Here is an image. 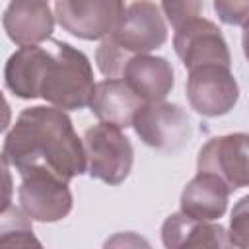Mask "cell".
I'll list each match as a JSON object with an SVG mask.
<instances>
[{"label":"cell","mask_w":249,"mask_h":249,"mask_svg":"<svg viewBox=\"0 0 249 249\" xmlns=\"http://www.w3.org/2000/svg\"><path fill=\"white\" fill-rule=\"evenodd\" d=\"M12 123V109H10V103L6 101L4 93L0 91V132H4Z\"/></svg>","instance_id":"obj_23"},{"label":"cell","mask_w":249,"mask_h":249,"mask_svg":"<svg viewBox=\"0 0 249 249\" xmlns=\"http://www.w3.org/2000/svg\"><path fill=\"white\" fill-rule=\"evenodd\" d=\"M8 165V160L4 158V154H0V212L12 204L14 195V179Z\"/></svg>","instance_id":"obj_22"},{"label":"cell","mask_w":249,"mask_h":249,"mask_svg":"<svg viewBox=\"0 0 249 249\" xmlns=\"http://www.w3.org/2000/svg\"><path fill=\"white\" fill-rule=\"evenodd\" d=\"M21 210L35 222H60L72 210V193L68 183L47 169H29L21 173L18 191Z\"/></svg>","instance_id":"obj_5"},{"label":"cell","mask_w":249,"mask_h":249,"mask_svg":"<svg viewBox=\"0 0 249 249\" xmlns=\"http://www.w3.org/2000/svg\"><path fill=\"white\" fill-rule=\"evenodd\" d=\"M130 126L146 146L167 154L183 150L193 136L189 115L177 103L163 99L142 103Z\"/></svg>","instance_id":"obj_4"},{"label":"cell","mask_w":249,"mask_h":249,"mask_svg":"<svg viewBox=\"0 0 249 249\" xmlns=\"http://www.w3.org/2000/svg\"><path fill=\"white\" fill-rule=\"evenodd\" d=\"M47 49L37 45H23L18 49L4 66V82L6 88L19 99H35L37 82L41 64L45 60Z\"/></svg>","instance_id":"obj_16"},{"label":"cell","mask_w":249,"mask_h":249,"mask_svg":"<svg viewBox=\"0 0 249 249\" xmlns=\"http://www.w3.org/2000/svg\"><path fill=\"white\" fill-rule=\"evenodd\" d=\"M187 99L202 117H222L239 99V86L228 66L208 64L189 70Z\"/></svg>","instance_id":"obj_7"},{"label":"cell","mask_w":249,"mask_h":249,"mask_svg":"<svg viewBox=\"0 0 249 249\" xmlns=\"http://www.w3.org/2000/svg\"><path fill=\"white\" fill-rule=\"evenodd\" d=\"M126 54H148L167 41L163 14L152 0H136L121 16L109 35Z\"/></svg>","instance_id":"obj_8"},{"label":"cell","mask_w":249,"mask_h":249,"mask_svg":"<svg viewBox=\"0 0 249 249\" xmlns=\"http://www.w3.org/2000/svg\"><path fill=\"white\" fill-rule=\"evenodd\" d=\"M142 103L144 101L128 88L124 80L107 78L95 84L89 107L101 123L126 128L132 124V119L136 111L142 107Z\"/></svg>","instance_id":"obj_13"},{"label":"cell","mask_w":249,"mask_h":249,"mask_svg":"<svg viewBox=\"0 0 249 249\" xmlns=\"http://www.w3.org/2000/svg\"><path fill=\"white\" fill-rule=\"evenodd\" d=\"M128 58H130V54H126L109 35L101 41V45L97 47V53H95L97 68L105 78H121Z\"/></svg>","instance_id":"obj_18"},{"label":"cell","mask_w":249,"mask_h":249,"mask_svg":"<svg viewBox=\"0 0 249 249\" xmlns=\"http://www.w3.org/2000/svg\"><path fill=\"white\" fill-rule=\"evenodd\" d=\"M214 12L226 25L243 27L249 16V0H214Z\"/></svg>","instance_id":"obj_21"},{"label":"cell","mask_w":249,"mask_h":249,"mask_svg":"<svg viewBox=\"0 0 249 249\" xmlns=\"http://www.w3.org/2000/svg\"><path fill=\"white\" fill-rule=\"evenodd\" d=\"M161 10L167 21L177 29L179 25L200 16L202 0H161Z\"/></svg>","instance_id":"obj_19"},{"label":"cell","mask_w":249,"mask_h":249,"mask_svg":"<svg viewBox=\"0 0 249 249\" xmlns=\"http://www.w3.org/2000/svg\"><path fill=\"white\" fill-rule=\"evenodd\" d=\"M123 14L124 0H54L58 25L84 41L111 35Z\"/></svg>","instance_id":"obj_6"},{"label":"cell","mask_w":249,"mask_h":249,"mask_svg":"<svg viewBox=\"0 0 249 249\" xmlns=\"http://www.w3.org/2000/svg\"><path fill=\"white\" fill-rule=\"evenodd\" d=\"M41 64L37 95L62 111H78L89 105L93 95V68L89 58L64 41H53Z\"/></svg>","instance_id":"obj_2"},{"label":"cell","mask_w":249,"mask_h":249,"mask_svg":"<svg viewBox=\"0 0 249 249\" xmlns=\"http://www.w3.org/2000/svg\"><path fill=\"white\" fill-rule=\"evenodd\" d=\"M161 241L167 249L230 247L228 233L220 224L195 220L183 212H175L165 218L161 226Z\"/></svg>","instance_id":"obj_15"},{"label":"cell","mask_w":249,"mask_h":249,"mask_svg":"<svg viewBox=\"0 0 249 249\" xmlns=\"http://www.w3.org/2000/svg\"><path fill=\"white\" fill-rule=\"evenodd\" d=\"M247 202L249 198L243 196L237 206L231 212V222H230V233H228V241L230 245L247 247V235H249V212H247Z\"/></svg>","instance_id":"obj_20"},{"label":"cell","mask_w":249,"mask_h":249,"mask_svg":"<svg viewBox=\"0 0 249 249\" xmlns=\"http://www.w3.org/2000/svg\"><path fill=\"white\" fill-rule=\"evenodd\" d=\"M41 247V241L33 233L31 218L16 206H8L0 212V247Z\"/></svg>","instance_id":"obj_17"},{"label":"cell","mask_w":249,"mask_h":249,"mask_svg":"<svg viewBox=\"0 0 249 249\" xmlns=\"http://www.w3.org/2000/svg\"><path fill=\"white\" fill-rule=\"evenodd\" d=\"M173 49L187 70L220 64L231 66V54L222 29L204 18H195L175 29Z\"/></svg>","instance_id":"obj_9"},{"label":"cell","mask_w":249,"mask_h":249,"mask_svg":"<svg viewBox=\"0 0 249 249\" xmlns=\"http://www.w3.org/2000/svg\"><path fill=\"white\" fill-rule=\"evenodd\" d=\"M86 167L91 179L111 187L121 185L134 161V150L123 130L109 123H99L84 132Z\"/></svg>","instance_id":"obj_3"},{"label":"cell","mask_w":249,"mask_h":249,"mask_svg":"<svg viewBox=\"0 0 249 249\" xmlns=\"http://www.w3.org/2000/svg\"><path fill=\"white\" fill-rule=\"evenodd\" d=\"M121 78L144 103L165 99L175 84L171 62L154 54H132L126 60Z\"/></svg>","instance_id":"obj_12"},{"label":"cell","mask_w":249,"mask_h":249,"mask_svg":"<svg viewBox=\"0 0 249 249\" xmlns=\"http://www.w3.org/2000/svg\"><path fill=\"white\" fill-rule=\"evenodd\" d=\"M2 25L10 41L16 45H39L51 39L54 14L47 0H12L4 10Z\"/></svg>","instance_id":"obj_11"},{"label":"cell","mask_w":249,"mask_h":249,"mask_svg":"<svg viewBox=\"0 0 249 249\" xmlns=\"http://www.w3.org/2000/svg\"><path fill=\"white\" fill-rule=\"evenodd\" d=\"M230 193L222 179L210 173H196L181 193V212L195 220L216 222L228 208Z\"/></svg>","instance_id":"obj_14"},{"label":"cell","mask_w":249,"mask_h":249,"mask_svg":"<svg viewBox=\"0 0 249 249\" xmlns=\"http://www.w3.org/2000/svg\"><path fill=\"white\" fill-rule=\"evenodd\" d=\"M247 140L249 136L245 132L210 138L198 152V173H210L222 179L230 191L247 187Z\"/></svg>","instance_id":"obj_10"},{"label":"cell","mask_w":249,"mask_h":249,"mask_svg":"<svg viewBox=\"0 0 249 249\" xmlns=\"http://www.w3.org/2000/svg\"><path fill=\"white\" fill-rule=\"evenodd\" d=\"M2 154L19 175L39 167L68 183L86 171L84 142L72 119L58 107L23 109L4 140Z\"/></svg>","instance_id":"obj_1"}]
</instances>
